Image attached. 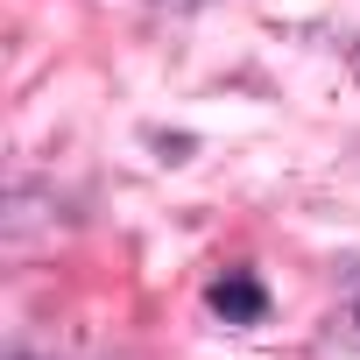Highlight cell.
Listing matches in <instances>:
<instances>
[{
	"mask_svg": "<svg viewBox=\"0 0 360 360\" xmlns=\"http://www.w3.org/2000/svg\"><path fill=\"white\" fill-rule=\"evenodd\" d=\"M205 304H212L226 325H262V311H269V290H262L248 269H226V276L205 290Z\"/></svg>",
	"mask_w": 360,
	"mask_h": 360,
	"instance_id": "cell-1",
	"label": "cell"
},
{
	"mask_svg": "<svg viewBox=\"0 0 360 360\" xmlns=\"http://www.w3.org/2000/svg\"><path fill=\"white\" fill-rule=\"evenodd\" d=\"M346 332L360 339V276H353V290H346Z\"/></svg>",
	"mask_w": 360,
	"mask_h": 360,
	"instance_id": "cell-2",
	"label": "cell"
}]
</instances>
